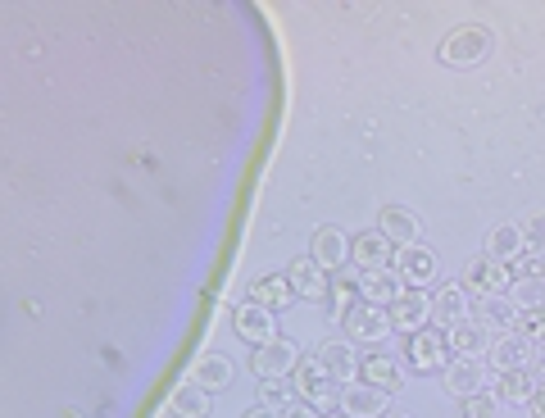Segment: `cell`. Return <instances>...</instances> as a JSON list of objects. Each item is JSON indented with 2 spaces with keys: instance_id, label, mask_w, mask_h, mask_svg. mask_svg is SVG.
Listing matches in <instances>:
<instances>
[{
  "instance_id": "6da1fadb",
  "label": "cell",
  "mask_w": 545,
  "mask_h": 418,
  "mask_svg": "<svg viewBox=\"0 0 545 418\" xmlns=\"http://www.w3.org/2000/svg\"><path fill=\"white\" fill-rule=\"evenodd\" d=\"M291 382H296L300 405H309L314 414H327V409H341V396H346V382H337L332 373H327V364L318 359V350L300 355V364H296V373H291Z\"/></svg>"
},
{
  "instance_id": "4dcf8cb0",
  "label": "cell",
  "mask_w": 545,
  "mask_h": 418,
  "mask_svg": "<svg viewBox=\"0 0 545 418\" xmlns=\"http://www.w3.org/2000/svg\"><path fill=\"white\" fill-rule=\"evenodd\" d=\"M514 305L518 309H541L545 305V278H523L514 287Z\"/></svg>"
},
{
  "instance_id": "74e56055",
  "label": "cell",
  "mask_w": 545,
  "mask_h": 418,
  "mask_svg": "<svg viewBox=\"0 0 545 418\" xmlns=\"http://www.w3.org/2000/svg\"><path fill=\"white\" fill-rule=\"evenodd\" d=\"M536 278H545V250L536 255Z\"/></svg>"
},
{
  "instance_id": "ab89813d",
  "label": "cell",
  "mask_w": 545,
  "mask_h": 418,
  "mask_svg": "<svg viewBox=\"0 0 545 418\" xmlns=\"http://www.w3.org/2000/svg\"><path fill=\"white\" fill-rule=\"evenodd\" d=\"M387 418H405V414H387Z\"/></svg>"
},
{
  "instance_id": "e575fe53",
  "label": "cell",
  "mask_w": 545,
  "mask_h": 418,
  "mask_svg": "<svg viewBox=\"0 0 545 418\" xmlns=\"http://www.w3.org/2000/svg\"><path fill=\"white\" fill-rule=\"evenodd\" d=\"M527 405H532V418H545V382L532 387V400H527Z\"/></svg>"
},
{
  "instance_id": "603a6c76",
  "label": "cell",
  "mask_w": 545,
  "mask_h": 418,
  "mask_svg": "<svg viewBox=\"0 0 545 418\" xmlns=\"http://www.w3.org/2000/svg\"><path fill=\"white\" fill-rule=\"evenodd\" d=\"M532 387H536L532 369H505L496 378V387H491V396L505 400V405H518V400H532Z\"/></svg>"
},
{
  "instance_id": "7c38bea8",
  "label": "cell",
  "mask_w": 545,
  "mask_h": 418,
  "mask_svg": "<svg viewBox=\"0 0 545 418\" xmlns=\"http://www.w3.org/2000/svg\"><path fill=\"white\" fill-rule=\"evenodd\" d=\"M287 282L296 287L300 300H327V291H332V273H327L318 259H309V255L291 259V264H287Z\"/></svg>"
},
{
  "instance_id": "3957f363",
  "label": "cell",
  "mask_w": 545,
  "mask_h": 418,
  "mask_svg": "<svg viewBox=\"0 0 545 418\" xmlns=\"http://www.w3.org/2000/svg\"><path fill=\"white\" fill-rule=\"evenodd\" d=\"M486 55H491V32L473 28V23L455 28L441 46H436V60L450 64V69H473V64H482Z\"/></svg>"
},
{
  "instance_id": "9c48e42d",
  "label": "cell",
  "mask_w": 545,
  "mask_h": 418,
  "mask_svg": "<svg viewBox=\"0 0 545 418\" xmlns=\"http://www.w3.org/2000/svg\"><path fill=\"white\" fill-rule=\"evenodd\" d=\"M341 328H346V341H382L391 332V319L382 305L359 300V305H350L346 314H341Z\"/></svg>"
},
{
  "instance_id": "83f0119b",
  "label": "cell",
  "mask_w": 545,
  "mask_h": 418,
  "mask_svg": "<svg viewBox=\"0 0 545 418\" xmlns=\"http://www.w3.org/2000/svg\"><path fill=\"white\" fill-rule=\"evenodd\" d=\"M514 314H518V305H514V300L486 296V300H482V309H477V323H482V328H500V332H514Z\"/></svg>"
},
{
  "instance_id": "4316f807",
  "label": "cell",
  "mask_w": 545,
  "mask_h": 418,
  "mask_svg": "<svg viewBox=\"0 0 545 418\" xmlns=\"http://www.w3.org/2000/svg\"><path fill=\"white\" fill-rule=\"evenodd\" d=\"M523 232L514 228V223H505V228H496L491 232V241H486V255L491 259H500V264H514L518 255H523Z\"/></svg>"
},
{
  "instance_id": "9a60e30c",
  "label": "cell",
  "mask_w": 545,
  "mask_h": 418,
  "mask_svg": "<svg viewBox=\"0 0 545 418\" xmlns=\"http://www.w3.org/2000/svg\"><path fill=\"white\" fill-rule=\"evenodd\" d=\"M486 359H491V369L496 373L527 369V364H532V341H523L518 332H500V337L486 346Z\"/></svg>"
},
{
  "instance_id": "8fae6325",
  "label": "cell",
  "mask_w": 545,
  "mask_h": 418,
  "mask_svg": "<svg viewBox=\"0 0 545 418\" xmlns=\"http://www.w3.org/2000/svg\"><path fill=\"white\" fill-rule=\"evenodd\" d=\"M309 259H318L327 273H337L350 264V237L341 228H332V223H323V228H314V237H309Z\"/></svg>"
},
{
  "instance_id": "d6986e66",
  "label": "cell",
  "mask_w": 545,
  "mask_h": 418,
  "mask_svg": "<svg viewBox=\"0 0 545 418\" xmlns=\"http://www.w3.org/2000/svg\"><path fill=\"white\" fill-rule=\"evenodd\" d=\"M377 232H382L396 250H405V246H414V237H418V219L400 205H382V214H377Z\"/></svg>"
},
{
  "instance_id": "8d00e7d4",
  "label": "cell",
  "mask_w": 545,
  "mask_h": 418,
  "mask_svg": "<svg viewBox=\"0 0 545 418\" xmlns=\"http://www.w3.org/2000/svg\"><path fill=\"white\" fill-rule=\"evenodd\" d=\"M282 418H318V414L309 405H291V409H282Z\"/></svg>"
},
{
  "instance_id": "ac0fdd59",
  "label": "cell",
  "mask_w": 545,
  "mask_h": 418,
  "mask_svg": "<svg viewBox=\"0 0 545 418\" xmlns=\"http://www.w3.org/2000/svg\"><path fill=\"white\" fill-rule=\"evenodd\" d=\"M387 405H391L387 391L364 387V382H350L346 396H341V409H346L350 418H387Z\"/></svg>"
},
{
  "instance_id": "277c9868",
  "label": "cell",
  "mask_w": 545,
  "mask_h": 418,
  "mask_svg": "<svg viewBox=\"0 0 545 418\" xmlns=\"http://www.w3.org/2000/svg\"><path fill=\"white\" fill-rule=\"evenodd\" d=\"M296 364H300V350H296V341H287V337H273V341L250 350V373L264 378V382L268 378H291Z\"/></svg>"
},
{
  "instance_id": "d590c367",
  "label": "cell",
  "mask_w": 545,
  "mask_h": 418,
  "mask_svg": "<svg viewBox=\"0 0 545 418\" xmlns=\"http://www.w3.org/2000/svg\"><path fill=\"white\" fill-rule=\"evenodd\" d=\"M241 418H282V409H273V405H250Z\"/></svg>"
},
{
  "instance_id": "7402d4cb",
  "label": "cell",
  "mask_w": 545,
  "mask_h": 418,
  "mask_svg": "<svg viewBox=\"0 0 545 418\" xmlns=\"http://www.w3.org/2000/svg\"><path fill=\"white\" fill-rule=\"evenodd\" d=\"M359 296H364V273H359L355 264H346V269L332 273V291H327V305L337 309V314H346L350 305H359Z\"/></svg>"
},
{
  "instance_id": "5b68a950",
  "label": "cell",
  "mask_w": 545,
  "mask_h": 418,
  "mask_svg": "<svg viewBox=\"0 0 545 418\" xmlns=\"http://www.w3.org/2000/svg\"><path fill=\"white\" fill-rule=\"evenodd\" d=\"M391 273L400 278V287L427 291L436 282V255L423 246H405V250H396V259H391Z\"/></svg>"
},
{
  "instance_id": "ffe728a7",
  "label": "cell",
  "mask_w": 545,
  "mask_h": 418,
  "mask_svg": "<svg viewBox=\"0 0 545 418\" xmlns=\"http://www.w3.org/2000/svg\"><path fill=\"white\" fill-rule=\"evenodd\" d=\"M318 359H323L327 373H332L337 382H346V387L359 378V355H355L350 341H323V346H318Z\"/></svg>"
},
{
  "instance_id": "ba28073f",
  "label": "cell",
  "mask_w": 545,
  "mask_h": 418,
  "mask_svg": "<svg viewBox=\"0 0 545 418\" xmlns=\"http://www.w3.org/2000/svg\"><path fill=\"white\" fill-rule=\"evenodd\" d=\"M387 319H391V332L409 337V332H418V328H427V323H432V300H427L423 291H409L405 287L387 305Z\"/></svg>"
},
{
  "instance_id": "f546056e",
  "label": "cell",
  "mask_w": 545,
  "mask_h": 418,
  "mask_svg": "<svg viewBox=\"0 0 545 418\" xmlns=\"http://www.w3.org/2000/svg\"><path fill=\"white\" fill-rule=\"evenodd\" d=\"M264 405H273V409H291V405H300L296 382H291V378H268V382H264Z\"/></svg>"
},
{
  "instance_id": "4fadbf2b",
  "label": "cell",
  "mask_w": 545,
  "mask_h": 418,
  "mask_svg": "<svg viewBox=\"0 0 545 418\" xmlns=\"http://www.w3.org/2000/svg\"><path fill=\"white\" fill-rule=\"evenodd\" d=\"M273 319H278V314H268V309H259L255 300H246V305L232 309V332H237V337L246 341V346H264V341L278 337Z\"/></svg>"
},
{
  "instance_id": "d6a6232c",
  "label": "cell",
  "mask_w": 545,
  "mask_h": 418,
  "mask_svg": "<svg viewBox=\"0 0 545 418\" xmlns=\"http://www.w3.org/2000/svg\"><path fill=\"white\" fill-rule=\"evenodd\" d=\"M518 232H523V246L541 255V250H545V214H532V219H527Z\"/></svg>"
},
{
  "instance_id": "52a82bcc",
  "label": "cell",
  "mask_w": 545,
  "mask_h": 418,
  "mask_svg": "<svg viewBox=\"0 0 545 418\" xmlns=\"http://www.w3.org/2000/svg\"><path fill=\"white\" fill-rule=\"evenodd\" d=\"M391 259H396V246L377 228H364L350 237V264L359 273H377V269H391Z\"/></svg>"
},
{
  "instance_id": "836d02e7",
  "label": "cell",
  "mask_w": 545,
  "mask_h": 418,
  "mask_svg": "<svg viewBox=\"0 0 545 418\" xmlns=\"http://www.w3.org/2000/svg\"><path fill=\"white\" fill-rule=\"evenodd\" d=\"M527 369H532L536 382H545V346H532V364H527Z\"/></svg>"
},
{
  "instance_id": "5bb4252c",
  "label": "cell",
  "mask_w": 545,
  "mask_h": 418,
  "mask_svg": "<svg viewBox=\"0 0 545 418\" xmlns=\"http://www.w3.org/2000/svg\"><path fill=\"white\" fill-rule=\"evenodd\" d=\"M446 391L450 396H459V400H468V396H477V391H486L482 382H486V369H482V359L477 355H455L446 364Z\"/></svg>"
},
{
  "instance_id": "f1b7e54d",
  "label": "cell",
  "mask_w": 545,
  "mask_h": 418,
  "mask_svg": "<svg viewBox=\"0 0 545 418\" xmlns=\"http://www.w3.org/2000/svg\"><path fill=\"white\" fill-rule=\"evenodd\" d=\"M514 332L532 346H545V305L541 309H518L514 314Z\"/></svg>"
},
{
  "instance_id": "8992f818",
  "label": "cell",
  "mask_w": 545,
  "mask_h": 418,
  "mask_svg": "<svg viewBox=\"0 0 545 418\" xmlns=\"http://www.w3.org/2000/svg\"><path fill=\"white\" fill-rule=\"evenodd\" d=\"M459 287L473 291V296H500V291L509 287V264H500V259L491 255H477L464 264V278H459Z\"/></svg>"
},
{
  "instance_id": "d4e9b609",
  "label": "cell",
  "mask_w": 545,
  "mask_h": 418,
  "mask_svg": "<svg viewBox=\"0 0 545 418\" xmlns=\"http://www.w3.org/2000/svg\"><path fill=\"white\" fill-rule=\"evenodd\" d=\"M209 409H214V396L205 387H196V382H182L178 396H173V414L178 418H209Z\"/></svg>"
},
{
  "instance_id": "f35d334b",
  "label": "cell",
  "mask_w": 545,
  "mask_h": 418,
  "mask_svg": "<svg viewBox=\"0 0 545 418\" xmlns=\"http://www.w3.org/2000/svg\"><path fill=\"white\" fill-rule=\"evenodd\" d=\"M318 418H350L346 409H327V414H318Z\"/></svg>"
},
{
  "instance_id": "30bf717a",
  "label": "cell",
  "mask_w": 545,
  "mask_h": 418,
  "mask_svg": "<svg viewBox=\"0 0 545 418\" xmlns=\"http://www.w3.org/2000/svg\"><path fill=\"white\" fill-rule=\"evenodd\" d=\"M355 382L387 391V396H396V391L405 387V369H400L396 355H387V350H373V355L359 359V378H355Z\"/></svg>"
},
{
  "instance_id": "1f68e13d",
  "label": "cell",
  "mask_w": 545,
  "mask_h": 418,
  "mask_svg": "<svg viewBox=\"0 0 545 418\" xmlns=\"http://www.w3.org/2000/svg\"><path fill=\"white\" fill-rule=\"evenodd\" d=\"M496 405L500 400L491 391H477V396L459 400V418H496Z\"/></svg>"
},
{
  "instance_id": "e0dca14e",
  "label": "cell",
  "mask_w": 545,
  "mask_h": 418,
  "mask_svg": "<svg viewBox=\"0 0 545 418\" xmlns=\"http://www.w3.org/2000/svg\"><path fill=\"white\" fill-rule=\"evenodd\" d=\"M187 382H196V387H205L209 396H214V391H223V387L232 382V359L218 355V350H205V355H196V364H191Z\"/></svg>"
},
{
  "instance_id": "484cf974",
  "label": "cell",
  "mask_w": 545,
  "mask_h": 418,
  "mask_svg": "<svg viewBox=\"0 0 545 418\" xmlns=\"http://www.w3.org/2000/svg\"><path fill=\"white\" fill-rule=\"evenodd\" d=\"M400 291H405V287H400L396 273L377 269V273H364V296H359V300H368V305H382V309H387L391 300L400 296Z\"/></svg>"
},
{
  "instance_id": "7a4b0ae2",
  "label": "cell",
  "mask_w": 545,
  "mask_h": 418,
  "mask_svg": "<svg viewBox=\"0 0 545 418\" xmlns=\"http://www.w3.org/2000/svg\"><path fill=\"white\" fill-rule=\"evenodd\" d=\"M400 350H405V364L414 373H441L450 359H455V350H450V341H446V328H436V323L409 332Z\"/></svg>"
},
{
  "instance_id": "cb8c5ba5",
  "label": "cell",
  "mask_w": 545,
  "mask_h": 418,
  "mask_svg": "<svg viewBox=\"0 0 545 418\" xmlns=\"http://www.w3.org/2000/svg\"><path fill=\"white\" fill-rule=\"evenodd\" d=\"M446 341H450V350H455V355H477L482 346H491V341H486V328H482L477 319L450 323V328H446Z\"/></svg>"
},
{
  "instance_id": "2e32d148",
  "label": "cell",
  "mask_w": 545,
  "mask_h": 418,
  "mask_svg": "<svg viewBox=\"0 0 545 418\" xmlns=\"http://www.w3.org/2000/svg\"><path fill=\"white\" fill-rule=\"evenodd\" d=\"M259 309H268V314H282V309H291V300H296V287L287 282V273H268V278L250 282V296Z\"/></svg>"
},
{
  "instance_id": "44dd1931",
  "label": "cell",
  "mask_w": 545,
  "mask_h": 418,
  "mask_svg": "<svg viewBox=\"0 0 545 418\" xmlns=\"http://www.w3.org/2000/svg\"><path fill=\"white\" fill-rule=\"evenodd\" d=\"M459 319H468V291L459 282H450V287H441L432 296V323L436 328H450Z\"/></svg>"
}]
</instances>
